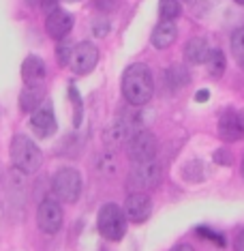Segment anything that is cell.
<instances>
[{
  "label": "cell",
  "instance_id": "obj_25",
  "mask_svg": "<svg viewBox=\"0 0 244 251\" xmlns=\"http://www.w3.org/2000/svg\"><path fill=\"white\" fill-rule=\"evenodd\" d=\"M71 52H73V48H71L69 43H60V45H58V50H56V56H58V62H60V65H69Z\"/></svg>",
  "mask_w": 244,
  "mask_h": 251
},
{
  "label": "cell",
  "instance_id": "obj_32",
  "mask_svg": "<svg viewBox=\"0 0 244 251\" xmlns=\"http://www.w3.org/2000/svg\"><path fill=\"white\" fill-rule=\"evenodd\" d=\"M206 99H208V90H200L195 95V101H206Z\"/></svg>",
  "mask_w": 244,
  "mask_h": 251
},
{
  "label": "cell",
  "instance_id": "obj_36",
  "mask_svg": "<svg viewBox=\"0 0 244 251\" xmlns=\"http://www.w3.org/2000/svg\"><path fill=\"white\" fill-rule=\"evenodd\" d=\"M184 2H195V0H184Z\"/></svg>",
  "mask_w": 244,
  "mask_h": 251
},
{
  "label": "cell",
  "instance_id": "obj_5",
  "mask_svg": "<svg viewBox=\"0 0 244 251\" xmlns=\"http://www.w3.org/2000/svg\"><path fill=\"white\" fill-rule=\"evenodd\" d=\"M52 189L60 202L75 204L82 196V174L75 168H62L56 172L52 180Z\"/></svg>",
  "mask_w": 244,
  "mask_h": 251
},
{
  "label": "cell",
  "instance_id": "obj_30",
  "mask_svg": "<svg viewBox=\"0 0 244 251\" xmlns=\"http://www.w3.org/2000/svg\"><path fill=\"white\" fill-rule=\"evenodd\" d=\"M96 7L99 9H105V11H110L113 7V0H96Z\"/></svg>",
  "mask_w": 244,
  "mask_h": 251
},
{
  "label": "cell",
  "instance_id": "obj_10",
  "mask_svg": "<svg viewBox=\"0 0 244 251\" xmlns=\"http://www.w3.org/2000/svg\"><path fill=\"white\" fill-rule=\"evenodd\" d=\"M124 217L133 224H141L146 221L152 213V200L146 191H133L124 200Z\"/></svg>",
  "mask_w": 244,
  "mask_h": 251
},
{
  "label": "cell",
  "instance_id": "obj_8",
  "mask_svg": "<svg viewBox=\"0 0 244 251\" xmlns=\"http://www.w3.org/2000/svg\"><path fill=\"white\" fill-rule=\"evenodd\" d=\"M96 62H99V50L94 48V43L82 41V43L73 45V52L69 58V67L73 73L86 75V73H90L96 67Z\"/></svg>",
  "mask_w": 244,
  "mask_h": 251
},
{
  "label": "cell",
  "instance_id": "obj_28",
  "mask_svg": "<svg viewBox=\"0 0 244 251\" xmlns=\"http://www.w3.org/2000/svg\"><path fill=\"white\" fill-rule=\"evenodd\" d=\"M58 2L60 0H41V7H43L45 13H52V11L58 9Z\"/></svg>",
  "mask_w": 244,
  "mask_h": 251
},
{
  "label": "cell",
  "instance_id": "obj_1",
  "mask_svg": "<svg viewBox=\"0 0 244 251\" xmlns=\"http://www.w3.org/2000/svg\"><path fill=\"white\" fill-rule=\"evenodd\" d=\"M122 95L127 103L135 107H141L150 103L152 95H155V77L150 73L148 65H131L122 75Z\"/></svg>",
  "mask_w": 244,
  "mask_h": 251
},
{
  "label": "cell",
  "instance_id": "obj_6",
  "mask_svg": "<svg viewBox=\"0 0 244 251\" xmlns=\"http://www.w3.org/2000/svg\"><path fill=\"white\" fill-rule=\"evenodd\" d=\"M127 152L129 159L133 163H141V161H152L158 152V142L155 138L152 131L139 129L137 133H133V138L127 144Z\"/></svg>",
  "mask_w": 244,
  "mask_h": 251
},
{
  "label": "cell",
  "instance_id": "obj_3",
  "mask_svg": "<svg viewBox=\"0 0 244 251\" xmlns=\"http://www.w3.org/2000/svg\"><path fill=\"white\" fill-rule=\"evenodd\" d=\"M139 116L137 114H129V116L116 118L103 133V142L110 151H118L129 144V140L133 138V133H137L141 129V125L137 123Z\"/></svg>",
  "mask_w": 244,
  "mask_h": 251
},
{
  "label": "cell",
  "instance_id": "obj_15",
  "mask_svg": "<svg viewBox=\"0 0 244 251\" xmlns=\"http://www.w3.org/2000/svg\"><path fill=\"white\" fill-rule=\"evenodd\" d=\"M45 101V86L43 84H26L20 95V105L24 112H35Z\"/></svg>",
  "mask_w": 244,
  "mask_h": 251
},
{
  "label": "cell",
  "instance_id": "obj_11",
  "mask_svg": "<svg viewBox=\"0 0 244 251\" xmlns=\"http://www.w3.org/2000/svg\"><path fill=\"white\" fill-rule=\"evenodd\" d=\"M30 129L35 131L37 138H49V135L56 133L58 125H56V116H54V110L47 101H43L41 105L32 112L30 116Z\"/></svg>",
  "mask_w": 244,
  "mask_h": 251
},
{
  "label": "cell",
  "instance_id": "obj_4",
  "mask_svg": "<svg viewBox=\"0 0 244 251\" xmlns=\"http://www.w3.org/2000/svg\"><path fill=\"white\" fill-rule=\"evenodd\" d=\"M96 226H99V232L103 234L107 241H120L127 232V217H124V210L118 206V204H105L103 208L99 210V217H96Z\"/></svg>",
  "mask_w": 244,
  "mask_h": 251
},
{
  "label": "cell",
  "instance_id": "obj_20",
  "mask_svg": "<svg viewBox=\"0 0 244 251\" xmlns=\"http://www.w3.org/2000/svg\"><path fill=\"white\" fill-rule=\"evenodd\" d=\"M229 45H231V56H234V60L244 69V28H238L236 32H231Z\"/></svg>",
  "mask_w": 244,
  "mask_h": 251
},
{
  "label": "cell",
  "instance_id": "obj_7",
  "mask_svg": "<svg viewBox=\"0 0 244 251\" xmlns=\"http://www.w3.org/2000/svg\"><path fill=\"white\" fill-rule=\"evenodd\" d=\"M161 178H163L161 165L152 159V161H141V163L133 165L131 176H129V185H131L133 189H139V191L155 189V187L161 185Z\"/></svg>",
  "mask_w": 244,
  "mask_h": 251
},
{
  "label": "cell",
  "instance_id": "obj_19",
  "mask_svg": "<svg viewBox=\"0 0 244 251\" xmlns=\"http://www.w3.org/2000/svg\"><path fill=\"white\" fill-rule=\"evenodd\" d=\"M206 62H208V75H210V77H214V79H219V77L225 73V69H227L225 54L221 52L219 48L210 50V54H208Z\"/></svg>",
  "mask_w": 244,
  "mask_h": 251
},
{
  "label": "cell",
  "instance_id": "obj_37",
  "mask_svg": "<svg viewBox=\"0 0 244 251\" xmlns=\"http://www.w3.org/2000/svg\"><path fill=\"white\" fill-rule=\"evenodd\" d=\"M242 121H244V118H242Z\"/></svg>",
  "mask_w": 244,
  "mask_h": 251
},
{
  "label": "cell",
  "instance_id": "obj_26",
  "mask_svg": "<svg viewBox=\"0 0 244 251\" xmlns=\"http://www.w3.org/2000/svg\"><path fill=\"white\" fill-rule=\"evenodd\" d=\"M69 93L73 97V101H75V125L82 123V101H79V95H77V90L75 88H69Z\"/></svg>",
  "mask_w": 244,
  "mask_h": 251
},
{
  "label": "cell",
  "instance_id": "obj_21",
  "mask_svg": "<svg viewBox=\"0 0 244 251\" xmlns=\"http://www.w3.org/2000/svg\"><path fill=\"white\" fill-rule=\"evenodd\" d=\"M96 170H99L103 176H113L118 172V163H116V159H113L111 152H105V155H101L96 159Z\"/></svg>",
  "mask_w": 244,
  "mask_h": 251
},
{
  "label": "cell",
  "instance_id": "obj_31",
  "mask_svg": "<svg viewBox=\"0 0 244 251\" xmlns=\"http://www.w3.org/2000/svg\"><path fill=\"white\" fill-rule=\"evenodd\" d=\"M172 251H195V249L186 243H180V245H176V247H172Z\"/></svg>",
  "mask_w": 244,
  "mask_h": 251
},
{
  "label": "cell",
  "instance_id": "obj_17",
  "mask_svg": "<svg viewBox=\"0 0 244 251\" xmlns=\"http://www.w3.org/2000/svg\"><path fill=\"white\" fill-rule=\"evenodd\" d=\"M22 77L26 84H41L45 77V62L39 56H28L22 62Z\"/></svg>",
  "mask_w": 244,
  "mask_h": 251
},
{
  "label": "cell",
  "instance_id": "obj_13",
  "mask_svg": "<svg viewBox=\"0 0 244 251\" xmlns=\"http://www.w3.org/2000/svg\"><path fill=\"white\" fill-rule=\"evenodd\" d=\"M73 28V15L67 13L62 9H56L52 13H47V20H45V30L52 39H58L62 41Z\"/></svg>",
  "mask_w": 244,
  "mask_h": 251
},
{
  "label": "cell",
  "instance_id": "obj_33",
  "mask_svg": "<svg viewBox=\"0 0 244 251\" xmlns=\"http://www.w3.org/2000/svg\"><path fill=\"white\" fill-rule=\"evenodd\" d=\"M240 172H242V176H244V157H242V165H240Z\"/></svg>",
  "mask_w": 244,
  "mask_h": 251
},
{
  "label": "cell",
  "instance_id": "obj_35",
  "mask_svg": "<svg viewBox=\"0 0 244 251\" xmlns=\"http://www.w3.org/2000/svg\"><path fill=\"white\" fill-rule=\"evenodd\" d=\"M67 2H79V0H67Z\"/></svg>",
  "mask_w": 244,
  "mask_h": 251
},
{
  "label": "cell",
  "instance_id": "obj_14",
  "mask_svg": "<svg viewBox=\"0 0 244 251\" xmlns=\"http://www.w3.org/2000/svg\"><path fill=\"white\" fill-rule=\"evenodd\" d=\"M176 39H178V28L172 20H161L150 35V41L156 50H167L169 45L176 43Z\"/></svg>",
  "mask_w": 244,
  "mask_h": 251
},
{
  "label": "cell",
  "instance_id": "obj_27",
  "mask_svg": "<svg viewBox=\"0 0 244 251\" xmlns=\"http://www.w3.org/2000/svg\"><path fill=\"white\" fill-rule=\"evenodd\" d=\"M214 159H217L219 163H225V165H231V161H234V157H231L227 151H219L217 155H214Z\"/></svg>",
  "mask_w": 244,
  "mask_h": 251
},
{
  "label": "cell",
  "instance_id": "obj_18",
  "mask_svg": "<svg viewBox=\"0 0 244 251\" xmlns=\"http://www.w3.org/2000/svg\"><path fill=\"white\" fill-rule=\"evenodd\" d=\"M165 79H167V86L172 90H180V88L189 86L191 75H189V69H186L184 65H172L165 71Z\"/></svg>",
  "mask_w": 244,
  "mask_h": 251
},
{
  "label": "cell",
  "instance_id": "obj_24",
  "mask_svg": "<svg viewBox=\"0 0 244 251\" xmlns=\"http://www.w3.org/2000/svg\"><path fill=\"white\" fill-rule=\"evenodd\" d=\"M197 234H200V236H203V238H208L210 243H217L219 247H225L223 236H221V234H217V232H212V230H208V227H200V230H197Z\"/></svg>",
  "mask_w": 244,
  "mask_h": 251
},
{
  "label": "cell",
  "instance_id": "obj_23",
  "mask_svg": "<svg viewBox=\"0 0 244 251\" xmlns=\"http://www.w3.org/2000/svg\"><path fill=\"white\" fill-rule=\"evenodd\" d=\"M92 32L96 37H105L110 32V20L107 18H96L92 22Z\"/></svg>",
  "mask_w": 244,
  "mask_h": 251
},
{
  "label": "cell",
  "instance_id": "obj_22",
  "mask_svg": "<svg viewBox=\"0 0 244 251\" xmlns=\"http://www.w3.org/2000/svg\"><path fill=\"white\" fill-rule=\"evenodd\" d=\"M180 11H182V7H180V0H161V18L163 20H176L180 18Z\"/></svg>",
  "mask_w": 244,
  "mask_h": 251
},
{
  "label": "cell",
  "instance_id": "obj_12",
  "mask_svg": "<svg viewBox=\"0 0 244 251\" xmlns=\"http://www.w3.org/2000/svg\"><path fill=\"white\" fill-rule=\"evenodd\" d=\"M219 138L225 142H240L244 138V121L240 114L229 110L219 118Z\"/></svg>",
  "mask_w": 244,
  "mask_h": 251
},
{
  "label": "cell",
  "instance_id": "obj_2",
  "mask_svg": "<svg viewBox=\"0 0 244 251\" xmlns=\"http://www.w3.org/2000/svg\"><path fill=\"white\" fill-rule=\"evenodd\" d=\"M11 163L15 170L24 174H35L43 163L41 148L32 142L28 135H15L11 140Z\"/></svg>",
  "mask_w": 244,
  "mask_h": 251
},
{
  "label": "cell",
  "instance_id": "obj_9",
  "mask_svg": "<svg viewBox=\"0 0 244 251\" xmlns=\"http://www.w3.org/2000/svg\"><path fill=\"white\" fill-rule=\"evenodd\" d=\"M65 215H62L60 204L52 198H45L37 208V226L43 234H56L62 227Z\"/></svg>",
  "mask_w": 244,
  "mask_h": 251
},
{
  "label": "cell",
  "instance_id": "obj_34",
  "mask_svg": "<svg viewBox=\"0 0 244 251\" xmlns=\"http://www.w3.org/2000/svg\"><path fill=\"white\" fill-rule=\"evenodd\" d=\"M236 2H238V4H244V0H236Z\"/></svg>",
  "mask_w": 244,
  "mask_h": 251
},
{
  "label": "cell",
  "instance_id": "obj_29",
  "mask_svg": "<svg viewBox=\"0 0 244 251\" xmlns=\"http://www.w3.org/2000/svg\"><path fill=\"white\" fill-rule=\"evenodd\" d=\"M234 251H244V230L238 232V236L234 238Z\"/></svg>",
  "mask_w": 244,
  "mask_h": 251
},
{
  "label": "cell",
  "instance_id": "obj_16",
  "mask_svg": "<svg viewBox=\"0 0 244 251\" xmlns=\"http://www.w3.org/2000/svg\"><path fill=\"white\" fill-rule=\"evenodd\" d=\"M208 54H210V48L203 37H193L184 45V58H186V62H191V65H201V62H206Z\"/></svg>",
  "mask_w": 244,
  "mask_h": 251
}]
</instances>
